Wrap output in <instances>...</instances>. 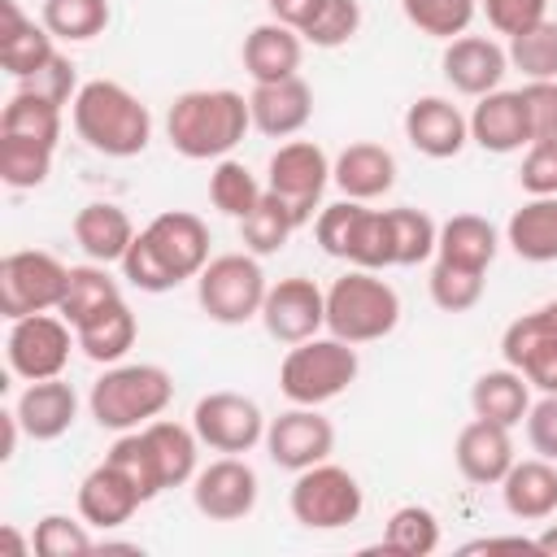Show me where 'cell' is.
<instances>
[{
  "mask_svg": "<svg viewBox=\"0 0 557 557\" xmlns=\"http://www.w3.org/2000/svg\"><path fill=\"white\" fill-rule=\"evenodd\" d=\"M509 65L531 83V78H557V22L544 17L531 30L509 39Z\"/></svg>",
  "mask_w": 557,
  "mask_h": 557,
  "instance_id": "42",
  "label": "cell"
},
{
  "mask_svg": "<svg viewBox=\"0 0 557 557\" xmlns=\"http://www.w3.org/2000/svg\"><path fill=\"white\" fill-rule=\"evenodd\" d=\"M261 322H265L270 339L305 344L326 326V292L305 274H287V278L270 283L265 305H261Z\"/></svg>",
  "mask_w": 557,
  "mask_h": 557,
  "instance_id": "16",
  "label": "cell"
},
{
  "mask_svg": "<svg viewBox=\"0 0 557 557\" xmlns=\"http://www.w3.org/2000/svg\"><path fill=\"white\" fill-rule=\"evenodd\" d=\"M30 548L39 557H78V553H91L96 540H91L87 522L65 518V513H44L30 531Z\"/></svg>",
  "mask_w": 557,
  "mask_h": 557,
  "instance_id": "47",
  "label": "cell"
},
{
  "mask_svg": "<svg viewBox=\"0 0 557 557\" xmlns=\"http://www.w3.org/2000/svg\"><path fill=\"white\" fill-rule=\"evenodd\" d=\"M527 440H531L535 457L557 461V392H544V396L527 409Z\"/></svg>",
  "mask_w": 557,
  "mask_h": 557,
  "instance_id": "53",
  "label": "cell"
},
{
  "mask_svg": "<svg viewBox=\"0 0 557 557\" xmlns=\"http://www.w3.org/2000/svg\"><path fill=\"white\" fill-rule=\"evenodd\" d=\"M70 331L74 326L61 313H30V318L9 322V339H4L9 370L26 383L57 379L70 361V348L78 344V339H70Z\"/></svg>",
  "mask_w": 557,
  "mask_h": 557,
  "instance_id": "11",
  "label": "cell"
},
{
  "mask_svg": "<svg viewBox=\"0 0 557 557\" xmlns=\"http://www.w3.org/2000/svg\"><path fill=\"white\" fill-rule=\"evenodd\" d=\"M431 300L444 309V313H466L483 300V270H466V265H453V261H440L431 265Z\"/></svg>",
  "mask_w": 557,
  "mask_h": 557,
  "instance_id": "45",
  "label": "cell"
},
{
  "mask_svg": "<svg viewBox=\"0 0 557 557\" xmlns=\"http://www.w3.org/2000/svg\"><path fill=\"white\" fill-rule=\"evenodd\" d=\"M535 548L548 553V557H557V527H544V531L535 535Z\"/></svg>",
  "mask_w": 557,
  "mask_h": 557,
  "instance_id": "55",
  "label": "cell"
},
{
  "mask_svg": "<svg viewBox=\"0 0 557 557\" xmlns=\"http://www.w3.org/2000/svg\"><path fill=\"white\" fill-rule=\"evenodd\" d=\"M470 139L483 148V152H518L531 144V117H527V104H522V91H487L479 96L474 113H470Z\"/></svg>",
  "mask_w": 557,
  "mask_h": 557,
  "instance_id": "22",
  "label": "cell"
},
{
  "mask_svg": "<svg viewBox=\"0 0 557 557\" xmlns=\"http://www.w3.org/2000/svg\"><path fill=\"white\" fill-rule=\"evenodd\" d=\"M144 505L139 487L131 483V474L117 466V461H100L87 470V479L78 483V518L87 527H100V531H113L122 522L135 518V509Z\"/></svg>",
  "mask_w": 557,
  "mask_h": 557,
  "instance_id": "20",
  "label": "cell"
},
{
  "mask_svg": "<svg viewBox=\"0 0 557 557\" xmlns=\"http://www.w3.org/2000/svg\"><path fill=\"white\" fill-rule=\"evenodd\" d=\"M387 226H392V265H422L426 257H435L440 226L431 213L400 205V209H387Z\"/></svg>",
  "mask_w": 557,
  "mask_h": 557,
  "instance_id": "41",
  "label": "cell"
},
{
  "mask_svg": "<svg viewBox=\"0 0 557 557\" xmlns=\"http://www.w3.org/2000/svg\"><path fill=\"white\" fill-rule=\"evenodd\" d=\"M453 461H457L461 479H470L474 487H496V483L509 474V466L518 461V457H513L509 426L487 422V418H470V422L457 431Z\"/></svg>",
  "mask_w": 557,
  "mask_h": 557,
  "instance_id": "19",
  "label": "cell"
},
{
  "mask_svg": "<svg viewBox=\"0 0 557 557\" xmlns=\"http://www.w3.org/2000/svg\"><path fill=\"white\" fill-rule=\"evenodd\" d=\"M244 70L252 83H278V78H292L300 70V57H305V39L300 30L283 26V22H261L244 35Z\"/></svg>",
  "mask_w": 557,
  "mask_h": 557,
  "instance_id": "24",
  "label": "cell"
},
{
  "mask_svg": "<svg viewBox=\"0 0 557 557\" xmlns=\"http://www.w3.org/2000/svg\"><path fill=\"white\" fill-rule=\"evenodd\" d=\"M500 500L522 522L553 518L557 513V461H548V457L513 461L509 474L500 479Z\"/></svg>",
  "mask_w": 557,
  "mask_h": 557,
  "instance_id": "27",
  "label": "cell"
},
{
  "mask_svg": "<svg viewBox=\"0 0 557 557\" xmlns=\"http://www.w3.org/2000/svg\"><path fill=\"white\" fill-rule=\"evenodd\" d=\"M135 235H139V231H135V222L126 218V209H117V205H109V200H91V205H83V209L74 213V239H78V248H83L91 261H100V265L122 261Z\"/></svg>",
  "mask_w": 557,
  "mask_h": 557,
  "instance_id": "28",
  "label": "cell"
},
{
  "mask_svg": "<svg viewBox=\"0 0 557 557\" xmlns=\"http://www.w3.org/2000/svg\"><path fill=\"white\" fill-rule=\"evenodd\" d=\"M135 335H139V322H135V313H131V305L122 296L74 326V339H78L83 357H91L100 366H117L135 348Z\"/></svg>",
  "mask_w": 557,
  "mask_h": 557,
  "instance_id": "29",
  "label": "cell"
},
{
  "mask_svg": "<svg viewBox=\"0 0 557 557\" xmlns=\"http://www.w3.org/2000/svg\"><path fill=\"white\" fill-rule=\"evenodd\" d=\"M344 261L357 265V270H387V265H392V226H387V209H361Z\"/></svg>",
  "mask_w": 557,
  "mask_h": 557,
  "instance_id": "44",
  "label": "cell"
},
{
  "mask_svg": "<svg viewBox=\"0 0 557 557\" xmlns=\"http://www.w3.org/2000/svg\"><path fill=\"white\" fill-rule=\"evenodd\" d=\"M265 453L278 470H309L318 461H331L335 453V426L318 413V405H292L287 413L270 418L265 426Z\"/></svg>",
  "mask_w": 557,
  "mask_h": 557,
  "instance_id": "14",
  "label": "cell"
},
{
  "mask_svg": "<svg viewBox=\"0 0 557 557\" xmlns=\"http://www.w3.org/2000/svg\"><path fill=\"white\" fill-rule=\"evenodd\" d=\"M39 22L52 30V39L87 44V39L104 35V26H109V0H44Z\"/></svg>",
  "mask_w": 557,
  "mask_h": 557,
  "instance_id": "37",
  "label": "cell"
},
{
  "mask_svg": "<svg viewBox=\"0 0 557 557\" xmlns=\"http://www.w3.org/2000/svg\"><path fill=\"white\" fill-rule=\"evenodd\" d=\"M265 292H270V283H265V270H261L257 252L209 257V265L196 274V300L222 326H239L248 318H261Z\"/></svg>",
  "mask_w": 557,
  "mask_h": 557,
  "instance_id": "7",
  "label": "cell"
},
{
  "mask_svg": "<svg viewBox=\"0 0 557 557\" xmlns=\"http://www.w3.org/2000/svg\"><path fill=\"white\" fill-rule=\"evenodd\" d=\"M287 505H292V518L309 531H339L348 522L361 518V483L335 466V461H318L309 470L296 474L292 492H287Z\"/></svg>",
  "mask_w": 557,
  "mask_h": 557,
  "instance_id": "8",
  "label": "cell"
},
{
  "mask_svg": "<svg viewBox=\"0 0 557 557\" xmlns=\"http://www.w3.org/2000/svg\"><path fill=\"white\" fill-rule=\"evenodd\" d=\"M357 370H361L357 344L339 335H313L287 348L278 366V392L292 405H326L357 383Z\"/></svg>",
  "mask_w": 557,
  "mask_h": 557,
  "instance_id": "6",
  "label": "cell"
},
{
  "mask_svg": "<svg viewBox=\"0 0 557 557\" xmlns=\"http://www.w3.org/2000/svg\"><path fill=\"white\" fill-rule=\"evenodd\" d=\"M400 322V296L379 270H348L326 287V331L348 344H374Z\"/></svg>",
  "mask_w": 557,
  "mask_h": 557,
  "instance_id": "5",
  "label": "cell"
},
{
  "mask_svg": "<svg viewBox=\"0 0 557 557\" xmlns=\"http://www.w3.org/2000/svg\"><path fill=\"white\" fill-rule=\"evenodd\" d=\"M500 352L531 387L557 392V300L513 318L500 335Z\"/></svg>",
  "mask_w": 557,
  "mask_h": 557,
  "instance_id": "13",
  "label": "cell"
},
{
  "mask_svg": "<svg viewBox=\"0 0 557 557\" xmlns=\"http://www.w3.org/2000/svg\"><path fill=\"white\" fill-rule=\"evenodd\" d=\"M65 283H70V265H61L52 252H39V248L4 252V261H0V313L9 322L30 318V313H48L61 305Z\"/></svg>",
  "mask_w": 557,
  "mask_h": 557,
  "instance_id": "9",
  "label": "cell"
},
{
  "mask_svg": "<svg viewBox=\"0 0 557 557\" xmlns=\"http://www.w3.org/2000/svg\"><path fill=\"white\" fill-rule=\"evenodd\" d=\"M122 292H117V278L100 265V261H91V265H70V283H65V296H61V305H57V313L70 322V326H78L83 318H91L96 309H104L109 300H117Z\"/></svg>",
  "mask_w": 557,
  "mask_h": 557,
  "instance_id": "35",
  "label": "cell"
},
{
  "mask_svg": "<svg viewBox=\"0 0 557 557\" xmlns=\"http://www.w3.org/2000/svg\"><path fill=\"white\" fill-rule=\"evenodd\" d=\"M257 496H261L257 470L244 457H235V453L200 466L196 479H191V500H196V509L209 522H239V518H248L257 509Z\"/></svg>",
  "mask_w": 557,
  "mask_h": 557,
  "instance_id": "15",
  "label": "cell"
},
{
  "mask_svg": "<svg viewBox=\"0 0 557 557\" xmlns=\"http://www.w3.org/2000/svg\"><path fill=\"white\" fill-rule=\"evenodd\" d=\"M470 409L474 418H487V422H500V426H518L527 422V409H531V383L513 370V366H500V370H483L470 387Z\"/></svg>",
  "mask_w": 557,
  "mask_h": 557,
  "instance_id": "30",
  "label": "cell"
},
{
  "mask_svg": "<svg viewBox=\"0 0 557 557\" xmlns=\"http://www.w3.org/2000/svg\"><path fill=\"white\" fill-rule=\"evenodd\" d=\"M440 548V518L426 505H400L392 509L383 527V553L396 557H431Z\"/></svg>",
  "mask_w": 557,
  "mask_h": 557,
  "instance_id": "36",
  "label": "cell"
},
{
  "mask_svg": "<svg viewBox=\"0 0 557 557\" xmlns=\"http://www.w3.org/2000/svg\"><path fill=\"white\" fill-rule=\"evenodd\" d=\"M248 109H252V126L270 139H292L309 126L313 117V87L292 74L278 83H252L248 91Z\"/></svg>",
  "mask_w": 557,
  "mask_h": 557,
  "instance_id": "21",
  "label": "cell"
},
{
  "mask_svg": "<svg viewBox=\"0 0 557 557\" xmlns=\"http://www.w3.org/2000/svg\"><path fill=\"white\" fill-rule=\"evenodd\" d=\"M331 183L348 200H379L396 183V157L374 139H357L331 161Z\"/></svg>",
  "mask_w": 557,
  "mask_h": 557,
  "instance_id": "25",
  "label": "cell"
},
{
  "mask_svg": "<svg viewBox=\"0 0 557 557\" xmlns=\"http://www.w3.org/2000/svg\"><path fill=\"white\" fill-rule=\"evenodd\" d=\"M248 126H252L248 96H239L231 87L183 91V96H174V104L165 113L170 148L187 161H222L244 139Z\"/></svg>",
  "mask_w": 557,
  "mask_h": 557,
  "instance_id": "2",
  "label": "cell"
},
{
  "mask_svg": "<svg viewBox=\"0 0 557 557\" xmlns=\"http://www.w3.org/2000/svg\"><path fill=\"white\" fill-rule=\"evenodd\" d=\"M483 13H487V26L496 35L513 39V35H522L548 17V0H483Z\"/></svg>",
  "mask_w": 557,
  "mask_h": 557,
  "instance_id": "51",
  "label": "cell"
},
{
  "mask_svg": "<svg viewBox=\"0 0 557 557\" xmlns=\"http://www.w3.org/2000/svg\"><path fill=\"white\" fill-rule=\"evenodd\" d=\"M361 30V4L357 0H322L318 13L305 22L300 39L313 48H339Z\"/></svg>",
  "mask_w": 557,
  "mask_h": 557,
  "instance_id": "48",
  "label": "cell"
},
{
  "mask_svg": "<svg viewBox=\"0 0 557 557\" xmlns=\"http://www.w3.org/2000/svg\"><path fill=\"white\" fill-rule=\"evenodd\" d=\"M440 70H444L453 91L479 100V96L496 91L500 78L509 74V52L496 39H487V35H457V39L444 44Z\"/></svg>",
  "mask_w": 557,
  "mask_h": 557,
  "instance_id": "17",
  "label": "cell"
},
{
  "mask_svg": "<svg viewBox=\"0 0 557 557\" xmlns=\"http://www.w3.org/2000/svg\"><path fill=\"white\" fill-rule=\"evenodd\" d=\"M265 4H270V17L274 22H283L292 30H305V22L318 13L322 0H265Z\"/></svg>",
  "mask_w": 557,
  "mask_h": 557,
  "instance_id": "54",
  "label": "cell"
},
{
  "mask_svg": "<svg viewBox=\"0 0 557 557\" xmlns=\"http://www.w3.org/2000/svg\"><path fill=\"white\" fill-rule=\"evenodd\" d=\"M191 426L200 435V444H209L213 453H248L257 444H265V413L252 396L244 392H209L196 400L191 409Z\"/></svg>",
  "mask_w": 557,
  "mask_h": 557,
  "instance_id": "12",
  "label": "cell"
},
{
  "mask_svg": "<svg viewBox=\"0 0 557 557\" xmlns=\"http://www.w3.org/2000/svg\"><path fill=\"white\" fill-rule=\"evenodd\" d=\"M265 196V187L257 183V174L244 165V161H231V157H222L218 165H213V174H209V200H213V209L218 213H226V218H248L252 209H257V200Z\"/></svg>",
  "mask_w": 557,
  "mask_h": 557,
  "instance_id": "38",
  "label": "cell"
},
{
  "mask_svg": "<svg viewBox=\"0 0 557 557\" xmlns=\"http://www.w3.org/2000/svg\"><path fill=\"white\" fill-rule=\"evenodd\" d=\"M331 183V157L313 139H287L265 165V191H274L296 222H313V209H322V191Z\"/></svg>",
  "mask_w": 557,
  "mask_h": 557,
  "instance_id": "10",
  "label": "cell"
},
{
  "mask_svg": "<svg viewBox=\"0 0 557 557\" xmlns=\"http://www.w3.org/2000/svg\"><path fill=\"white\" fill-rule=\"evenodd\" d=\"M496 248H500V235L479 213H453L448 222H440V239H435V257L440 261H453V265L487 274V265L496 261Z\"/></svg>",
  "mask_w": 557,
  "mask_h": 557,
  "instance_id": "31",
  "label": "cell"
},
{
  "mask_svg": "<svg viewBox=\"0 0 557 557\" xmlns=\"http://www.w3.org/2000/svg\"><path fill=\"white\" fill-rule=\"evenodd\" d=\"M104 457H109V461H117V466L131 474V483L139 487L144 505H148V500H157V496L165 492L161 470H157V457H152V448H148V440H144V431H139V426H135V431H122Z\"/></svg>",
  "mask_w": 557,
  "mask_h": 557,
  "instance_id": "46",
  "label": "cell"
},
{
  "mask_svg": "<svg viewBox=\"0 0 557 557\" xmlns=\"http://www.w3.org/2000/svg\"><path fill=\"white\" fill-rule=\"evenodd\" d=\"M518 91H522V104L531 117V144L557 139V78H531Z\"/></svg>",
  "mask_w": 557,
  "mask_h": 557,
  "instance_id": "50",
  "label": "cell"
},
{
  "mask_svg": "<svg viewBox=\"0 0 557 557\" xmlns=\"http://www.w3.org/2000/svg\"><path fill=\"white\" fill-rule=\"evenodd\" d=\"M505 244L522 261H535V265L557 261V196H531V200H522V209L509 213Z\"/></svg>",
  "mask_w": 557,
  "mask_h": 557,
  "instance_id": "32",
  "label": "cell"
},
{
  "mask_svg": "<svg viewBox=\"0 0 557 557\" xmlns=\"http://www.w3.org/2000/svg\"><path fill=\"white\" fill-rule=\"evenodd\" d=\"M52 152L39 139H22V135H0V183L13 191H30L48 178L52 170Z\"/></svg>",
  "mask_w": 557,
  "mask_h": 557,
  "instance_id": "40",
  "label": "cell"
},
{
  "mask_svg": "<svg viewBox=\"0 0 557 557\" xmlns=\"http://www.w3.org/2000/svg\"><path fill=\"white\" fill-rule=\"evenodd\" d=\"M400 9L409 17V26H418L431 39H444V44L466 35L479 13L474 0H400Z\"/></svg>",
  "mask_w": 557,
  "mask_h": 557,
  "instance_id": "43",
  "label": "cell"
},
{
  "mask_svg": "<svg viewBox=\"0 0 557 557\" xmlns=\"http://www.w3.org/2000/svg\"><path fill=\"white\" fill-rule=\"evenodd\" d=\"M0 135H22V139H39V144L57 148V139H61V104L44 100L30 87H17L9 96V104L0 109Z\"/></svg>",
  "mask_w": 557,
  "mask_h": 557,
  "instance_id": "34",
  "label": "cell"
},
{
  "mask_svg": "<svg viewBox=\"0 0 557 557\" xmlns=\"http://www.w3.org/2000/svg\"><path fill=\"white\" fill-rule=\"evenodd\" d=\"M296 226H300V222H296V213H292L274 191H265V196L257 200V209H252L248 218H239L244 248H248V252H257V257L278 252V248L292 239V231H296Z\"/></svg>",
  "mask_w": 557,
  "mask_h": 557,
  "instance_id": "39",
  "label": "cell"
},
{
  "mask_svg": "<svg viewBox=\"0 0 557 557\" xmlns=\"http://www.w3.org/2000/svg\"><path fill=\"white\" fill-rule=\"evenodd\" d=\"M174 396V379L165 366L152 361H131V366H113L91 383L87 409L104 431H135L144 422H152L157 413H165Z\"/></svg>",
  "mask_w": 557,
  "mask_h": 557,
  "instance_id": "4",
  "label": "cell"
},
{
  "mask_svg": "<svg viewBox=\"0 0 557 557\" xmlns=\"http://www.w3.org/2000/svg\"><path fill=\"white\" fill-rule=\"evenodd\" d=\"M518 183L527 196H557V139H535L527 144Z\"/></svg>",
  "mask_w": 557,
  "mask_h": 557,
  "instance_id": "49",
  "label": "cell"
},
{
  "mask_svg": "<svg viewBox=\"0 0 557 557\" xmlns=\"http://www.w3.org/2000/svg\"><path fill=\"white\" fill-rule=\"evenodd\" d=\"M117 265L139 292H174L209 265V226L187 209H165L131 239Z\"/></svg>",
  "mask_w": 557,
  "mask_h": 557,
  "instance_id": "1",
  "label": "cell"
},
{
  "mask_svg": "<svg viewBox=\"0 0 557 557\" xmlns=\"http://www.w3.org/2000/svg\"><path fill=\"white\" fill-rule=\"evenodd\" d=\"M0 65L4 74H13L17 83L22 78H35L52 57H57V44H52V30L35 17H26L17 9V0H0Z\"/></svg>",
  "mask_w": 557,
  "mask_h": 557,
  "instance_id": "23",
  "label": "cell"
},
{
  "mask_svg": "<svg viewBox=\"0 0 557 557\" xmlns=\"http://www.w3.org/2000/svg\"><path fill=\"white\" fill-rule=\"evenodd\" d=\"M22 87H30V91H39L44 100H52V104H61V109H65V104H74V96H78V87H83V83H78L74 61L57 52V57L35 74V78H22Z\"/></svg>",
  "mask_w": 557,
  "mask_h": 557,
  "instance_id": "52",
  "label": "cell"
},
{
  "mask_svg": "<svg viewBox=\"0 0 557 557\" xmlns=\"http://www.w3.org/2000/svg\"><path fill=\"white\" fill-rule=\"evenodd\" d=\"M74 131L87 148L104 152V157H139L152 139V113L148 104L126 91L113 78H91L78 87L74 104Z\"/></svg>",
  "mask_w": 557,
  "mask_h": 557,
  "instance_id": "3",
  "label": "cell"
},
{
  "mask_svg": "<svg viewBox=\"0 0 557 557\" xmlns=\"http://www.w3.org/2000/svg\"><path fill=\"white\" fill-rule=\"evenodd\" d=\"M152 457H157V470H161V483L165 487H183L196 479V457H200V435L196 426H183V422H170V418H152L139 426Z\"/></svg>",
  "mask_w": 557,
  "mask_h": 557,
  "instance_id": "33",
  "label": "cell"
},
{
  "mask_svg": "<svg viewBox=\"0 0 557 557\" xmlns=\"http://www.w3.org/2000/svg\"><path fill=\"white\" fill-rule=\"evenodd\" d=\"M405 139L431 157V161H448L470 144V117L444 100V96H418L405 109Z\"/></svg>",
  "mask_w": 557,
  "mask_h": 557,
  "instance_id": "18",
  "label": "cell"
},
{
  "mask_svg": "<svg viewBox=\"0 0 557 557\" xmlns=\"http://www.w3.org/2000/svg\"><path fill=\"white\" fill-rule=\"evenodd\" d=\"M13 413H17V422H22V431H26L30 440L48 444V440H61V435L74 426V418H78V396H74L70 383H61V374H57V379H39V383H30V387L17 396Z\"/></svg>",
  "mask_w": 557,
  "mask_h": 557,
  "instance_id": "26",
  "label": "cell"
}]
</instances>
